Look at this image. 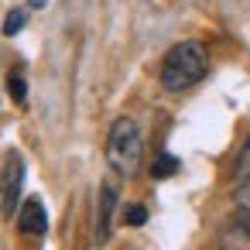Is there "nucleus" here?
<instances>
[{
	"instance_id": "obj_1",
	"label": "nucleus",
	"mask_w": 250,
	"mask_h": 250,
	"mask_svg": "<svg viewBox=\"0 0 250 250\" xmlns=\"http://www.w3.org/2000/svg\"><path fill=\"white\" fill-rule=\"evenodd\" d=\"M209 69V55L199 42H178L168 48V55L161 59V86L171 93L192 89L195 83H202Z\"/></svg>"
},
{
	"instance_id": "obj_2",
	"label": "nucleus",
	"mask_w": 250,
	"mask_h": 250,
	"mask_svg": "<svg viewBox=\"0 0 250 250\" xmlns=\"http://www.w3.org/2000/svg\"><path fill=\"white\" fill-rule=\"evenodd\" d=\"M106 161L124 178H134L141 171V161H144V134H141L137 120H130V117L113 120L110 137H106Z\"/></svg>"
},
{
	"instance_id": "obj_3",
	"label": "nucleus",
	"mask_w": 250,
	"mask_h": 250,
	"mask_svg": "<svg viewBox=\"0 0 250 250\" xmlns=\"http://www.w3.org/2000/svg\"><path fill=\"white\" fill-rule=\"evenodd\" d=\"M21 185H24V158L18 151L4 154V168H0V212L11 216L18 199H21Z\"/></svg>"
},
{
	"instance_id": "obj_4",
	"label": "nucleus",
	"mask_w": 250,
	"mask_h": 250,
	"mask_svg": "<svg viewBox=\"0 0 250 250\" xmlns=\"http://www.w3.org/2000/svg\"><path fill=\"white\" fill-rule=\"evenodd\" d=\"M18 226H21V233H28V236H45V233H48V212H45V206H42L38 195L24 199V206H21V212H18Z\"/></svg>"
},
{
	"instance_id": "obj_5",
	"label": "nucleus",
	"mask_w": 250,
	"mask_h": 250,
	"mask_svg": "<svg viewBox=\"0 0 250 250\" xmlns=\"http://www.w3.org/2000/svg\"><path fill=\"white\" fill-rule=\"evenodd\" d=\"M113 209H117V185H113V182H103V188H100V209H96V236H100V240L110 236Z\"/></svg>"
},
{
	"instance_id": "obj_6",
	"label": "nucleus",
	"mask_w": 250,
	"mask_h": 250,
	"mask_svg": "<svg viewBox=\"0 0 250 250\" xmlns=\"http://www.w3.org/2000/svg\"><path fill=\"white\" fill-rule=\"evenodd\" d=\"M7 93H11V100H14L18 106L28 103V79H24L21 69H11V72H7Z\"/></svg>"
},
{
	"instance_id": "obj_7",
	"label": "nucleus",
	"mask_w": 250,
	"mask_h": 250,
	"mask_svg": "<svg viewBox=\"0 0 250 250\" xmlns=\"http://www.w3.org/2000/svg\"><path fill=\"white\" fill-rule=\"evenodd\" d=\"M175 171H178V161H175L168 151H161V154H158V161L151 165V175H154V178H171Z\"/></svg>"
},
{
	"instance_id": "obj_8",
	"label": "nucleus",
	"mask_w": 250,
	"mask_h": 250,
	"mask_svg": "<svg viewBox=\"0 0 250 250\" xmlns=\"http://www.w3.org/2000/svg\"><path fill=\"white\" fill-rule=\"evenodd\" d=\"M24 24H28V7H14V11L7 14V21H4V35L11 38V35H18Z\"/></svg>"
},
{
	"instance_id": "obj_9",
	"label": "nucleus",
	"mask_w": 250,
	"mask_h": 250,
	"mask_svg": "<svg viewBox=\"0 0 250 250\" xmlns=\"http://www.w3.org/2000/svg\"><path fill=\"white\" fill-rule=\"evenodd\" d=\"M124 219H127L130 226H144V223H147V209H144V206H127Z\"/></svg>"
},
{
	"instance_id": "obj_10",
	"label": "nucleus",
	"mask_w": 250,
	"mask_h": 250,
	"mask_svg": "<svg viewBox=\"0 0 250 250\" xmlns=\"http://www.w3.org/2000/svg\"><path fill=\"white\" fill-rule=\"evenodd\" d=\"M240 175H243V178L250 175V137H247V144H243V154H240Z\"/></svg>"
}]
</instances>
